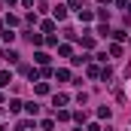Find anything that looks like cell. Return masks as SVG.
I'll return each mask as SVG.
<instances>
[{"label":"cell","mask_w":131,"mask_h":131,"mask_svg":"<svg viewBox=\"0 0 131 131\" xmlns=\"http://www.w3.org/2000/svg\"><path fill=\"white\" fill-rule=\"evenodd\" d=\"M25 110H28L31 116H37V113H40V107H37V104H25Z\"/></svg>","instance_id":"6"},{"label":"cell","mask_w":131,"mask_h":131,"mask_svg":"<svg viewBox=\"0 0 131 131\" xmlns=\"http://www.w3.org/2000/svg\"><path fill=\"white\" fill-rule=\"evenodd\" d=\"M101 3H110V0H101Z\"/></svg>","instance_id":"9"},{"label":"cell","mask_w":131,"mask_h":131,"mask_svg":"<svg viewBox=\"0 0 131 131\" xmlns=\"http://www.w3.org/2000/svg\"><path fill=\"white\" fill-rule=\"evenodd\" d=\"M34 128V122H28V119H25V122H18V131H31Z\"/></svg>","instance_id":"7"},{"label":"cell","mask_w":131,"mask_h":131,"mask_svg":"<svg viewBox=\"0 0 131 131\" xmlns=\"http://www.w3.org/2000/svg\"><path fill=\"white\" fill-rule=\"evenodd\" d=\"M128 9H131V0H128Z\"/></svg>","instance_id":"10"},{"label":"cell","mask_w":131,"mask_h":131,"mask_svg":"<svg viewBox=\"0 0 131 131\" xmlns=\"http://www.w3.org/2000/svg\"><path fill=\"white\" fill-rule=\"evenodd\" d=\"M25 37H28V40H31L34 46H40V43H43V37H40V34H34V31H28V34H25Z\"/></svg>","instance_id":"2"},{"label":"cell","mask_w":131,"mask_h":131,"mask_svg":"<svg viewBox=\"0 0 131 131\" xmlns=\"http://www.w3.org/2000/svg\"><path fill=\"white\" fill-rule=\"evenodd\" d=\"M21 107H25V104H21V101H15V98H12V101H9V107H6V110H9V113H18V110H21Z\"/></svg>","instance_id":"1"},{"label":"cell","mask_w":131,"mask_h":131,"mask_svg":"<svg viewBox=\"0 0 131 131\" xmlns=\"http://www.w3.org/2000/svg\"><path fill=\"white\" fill-rule=\"evenodd\" d=\"M85 131H101V128H98V125H89V128H85Z\"/></svg>","instance_id":"8"},{"label":"cell","mask_w":131,"mask_h":131,"mask_svg":"<svg viewBox=\"0 0 131 131\" xmlns=\"http://www.w3.org/2000/svg\"><path fill=\"white\" fill-rule=\"evenodd\" d=\"M55 18H58V21H64V18H67V9H64V6H55Z\"/></svg>","instance_id":"3"},{"label":"cell","mask_w":131,"mask_h":131,"mask_svg":"<svg viewBox=\"0 0 131 131\" xmlns=\"http://www.w3.org/2000/svg\"><path fill=\"white\" fill-rule=\"evenodd\" d=\"M9 82H12V73L3 70V73H0V85H9Z\"/></svg>","instance_id":"5"},{"label":"cell","mask_w":131,"mask_h":131,"mask_svg":"<svg viewBox=\"0 0 131 131\" xmlns=\"http://www.w3.org/2000/svg\"><path fill=\"white\" fill-rule=\"evenodd\" d=\"M107 131H113V128H107Z\"/></svg>","instance_id":"11"},{"label":"cell","mask_w":131,"mask_h":131,"mask_svg":"<svg viewBox=\"0 0 131 131\" xmlns=\"http://www.w3.org/2000/svg\"><path fill=\"white\" fill-rule=\"evenodd\" d=\"M52 104H55V107H64V104H67V95H55Z\"/></svg>","instance_id":"4"}]
</instances>
